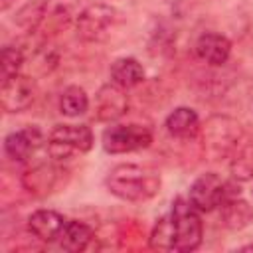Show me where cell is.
I'll list each match as a JSON object with an SVG mask.
<instances>
[{"label":"cell","instance_id":"7c38bea8","mask_svg":"<svg viewBox=\"0 0 253 253\" xmlns=\"http://www.w3.org/2000/svg\"><path fill=\"white\" fill-rule=\"evenodd\" d=\"M65 221L67 219L59 211L42 208V210H36L28 215L26 225H28V231L34 239H38L42 243H53L59 239V235L65 227Z\"/></svg>","mask_w":253,"mask_h":253},{"label":"cell","instance_id":"9c48e42d","mask_svg":"<svg viewBox=\"0 0 253 253\" xmlns=\"http://www.w3.org/2000/svg\"><path fill=\"white\" fill-rule=\"evenodd\" d=\"M47 144V138L38 126H24L20 130L10 132L4 138V152L10 160L20 164H30L32 158Z\"/></svg>","mask_w":253,"mask_h":253},{"label":"cell","instance_id":"4fadbf2b","mask_svg":"<svg viewBox=\"0 0 253 253\" xmlns=\"http://www.w3.org/2000/svg\"><path fill=\"white\" fill-rule=\"evenodd\" d=\"M196 55L210 67H221L231 57V42L217 32H204L194 45Z\"/></svg>","mask_w":253,"mask_h":253},{"label":"cell","instance_id":"5b68a950","mask_svg":"<svg viewBox=\"0 0 253 253\" xmlns=\"http://www.w3.org/2000/svg\"><path fill=\"white\" fill-rule=\"evenodd\" d=\"M174 223V251H194L202 245L204 223L200 211L192 206L188 198L178 196L170 208Z\"/></svg>","mask_w":253,"mask_h":253},{"label":"cell","instance_id":"5bb4252c","mask_svg":"<svg viewBox=\"0 0 253 253\" xmlns=\"http://www.w3.org/2000/svg\"><path fill=\"white\" fill-rule=\"evenodd\" d=\"M229 176L237 182L253 180V130H245L243 138L227 158Z\"/></svg>","mask_w":253,"mask_h":253},{"label":"cell","instance_id":"2e32d148","mask_svg":"<svg viewBox=\"0 0 253 253\" xmlns=\"http://www.w3.org/2000/svg\"><path fill=\"white\" fill-rule=\"evenodd\" d=\"M57 243L65 251H73V253L89 251L93 247V243H95V231L85 221L67 219L63 231H61V235L57 239Z\"/></svg>","mask_w":253,"mask_h":253},{"label":"cell","instance_id":"7402d4cb","mask_svg":"<svg viewBox=\"0 0 253 253\" xmlns=\"http://www.w3.org/2000/svg\"><path fill=\"white\" fill-rule=\"evenodd\" d=\"M26 49L22 45H4L2 47V59H0V69H2V77L6 75H14L20 73L22 67L26 65Z\"/></svg>","mask_w":253,"mask_h":253},{"label":"cell","instance_id":"8992f818","mask_svg":"<svg viewBox=\"0 0 253 253\" xmlns=\"http://www.w3.org/2000/svg\"><path fill=\"white\" fill-rule=\"evenodd\" d=\"M119 22V12L109 4H89L75 16L77 38L87 43L105 42Z\"/></svg>","mask_w":253,"mask_h":253},{"label":"cell","instance_id":"603a6c76","mask_svg":"<svg viewBox=\"0 0 253 253\" xmlns=\"http://www.w3.org/2000/svg\"><path fill=\"white\" fill-rule=\"evenodd\" d=\"M0 4H2V10H4V12H6V10H8V8H10V6H12V4H16V0H2V2H0Z\"/></svg>","mask_w":253,"mask_h":253},{"label":"cell","instance_id":"cb8c5ba5","mask_svg":"<svg viewBox=\"0 0 253 253\" xmlns=\"http://www.w3.org/2000/svg\"><path fill=\"white\" fill-rule=\"evenodd\" d=\"M241 251H253V243H249V245H243V247H241Z\"/></svg>","mask_w":253,"mask_h":253},{"label":"cell","instance_id":"9a60e30c","mask_svg":"<svg viewBox=\"0 0 253 253\" xmlns=\"http://www.w3.org/2000/svg\"><path fill=\"white\" fill-rule=\"evenodd\" d=\"M217 211L221 225L227 227L229 231H241L253 223V206L241 196L229 198L217 208Z\"/></svg>","mask_w":253,"mask_h":253},{"label":"cell","instance_id":"ffe728a7","mask_svg":"<svg viewBox=\"0 0 253 253\" xmlns=\"http://www.w3.org/2000/svg\"><path fill=\"white\" fill-rule=\"evenodd\" d=\"M89 95L79 85H69L59 95V113L69 119L85 115L89 111Z\"/></svg>","mask_w":253,"mask_h":253},{"label":"cell","instance_id":"277c9868","mask_svg":"<svg viewBox=\"0 0 253 253\" xmlns=\"http://www.w3.org/2000/svg\"><path fill=\"white\" fill-rule=\"evenodd\" d=\"M95 136L87 125H55L47 134V154L53 160H67L73 154H85L93 148Z\"/></svg>","mask_w":253,"mask_h":253},{"label":"cell","instance_id":"3957f363","mask_svg":"<svg viewBox=\"0 0 253 253\" xmlns=\"http://www.w3.org/2000/svg\"><path fill=\"white\" fill-rule=\"evenodd\" d=\"M241 196L239 192V182L237 180H225L215 172H206L198 176L188 192V200L200 213H210L215 211L223 202L229 198Z\"/></svg>","mask_w":253,"mask_h":253},{"label":"cell","instance_id":"30bf717a","mask_svg":"<svg viewBox=\"0 0 253 253\" xmlns=\"http://www.w3.org/2000/svg\"><path fill=\"white\" fill-rule=\"evenodd\" d=\"M93 111H95V119L101 121V123H113V121L121 119L128 111V95H126V89L119 87L113 81L111 83H105L95 93Z\"/></svg>","mask_w":253,"mask_h":253},{"label":"cell","instance_id":"ba28073f","mask_svg":"<svg viewBox=\"0 0 253 253\" xmlns=\"http://www.w3.org/2000/svg\"><path fill=\"white\" fill-rule=\"evenodd\" d=\"M36 101V81L26 73H14L2 77L0 105L6 113L16 115L26 111Z\"/></svg>","mask_w":253,"mask_h":253},{"label":"cell","instance_id":"6da1fadb","mask_svg":"<svg viewBox=\"0 0 253 253\" xmlns=\"http://www.w3.org/2000/svg\"><path fill=\"white\" fill-rule=\"evenodd\" d=\"M105 186L115 198L123 202L142 204V202L152 200L160 192L162 178L158 170L150 166L123 162L109 170L105 178Z\"/></svg>","mask_w":253,"mask_h":253},{"label":"cell","instance_id":"52a82bcc","mask_svg":"<svg viewBox=\"0 0 253 253\" xmlns=\"http://www.w3.org/2000/svg\"><path fill=\"white\" fill-rule=\"evenodd\" d=\"M101 144H103V150L109 154L136 152L152 144V130L138 123L111 125L103 130Z\"/></svg>","mask_w":253,"mask_h":253},{"label":"cell","instance_id":"44dd1931","mask_svg":"<svg viewBox=\"0 0 253 253\" xmlns=\"http://www.w3.org/2000/svg\"><path fill=\"white\" fill-rule=\"evenodd\" d=\"M148 245L154 251H174V223L170 211L156 219L148 237Z\"/></svg>","mask_w":253,"mask_h":253},{"label":"cell","instance_id":"d6986e66","mask_svg":"<svg viewBox=\"0 0 253 253\" xmlns=\"http://www.w3.org/2000/svg\"><path fill=\"white\" fill-rule=\"evenodd\" d=\"M73 16H77L73 10V0H45L43 20L38 32H43V36L55 34L65 28L73 20Z\"/></svg>","mask_w":253,"mask_h":253},{"label":"cell","instance_id":"ac0fdd59","mask_svg":"<svg viewBox=\"0 0 253 253\" xmlns=\"http://www.w3.org/2000/svg\"><path fill=\"white\" fill-rule=\"evenodd\" d=\"M111 81L117 83L123 89H132L138 87L144 79H146V71L142 67V63L134 57H119L111 63L109 69Z\"/></svg>","mask_w":253,"mask_h":253},{"label":"cell","instance_id":"8fae6325","mask_svg":"<svg viewBox=\"0 0 253 253\" xmlns=\"http://www.w3.org/2000/svg\"><path fill=\"white\" fill-rule=\"evenodd\" d=\"M59 180V170L53 162L49 160H38L32 162L24 174H22V186L28 194L36 196V198H43L47 194H51V190L55 188Z\"/></svg>","mask_w":253,"mask_h":253},{"label":"cell","instance_id":"e0dca14e","mask_svg":"<svg viewBox=\"0 0 253 253\" xmlns=\"http://www.w3.org/2000/svg\"><path fill=\"white\" fill-rule=\"evenodd\" d=\"M164 126L174 138H192L200 132L202 123L192 107H176L164 121Z\"/></svg>","mask_w":253,"mask_h":253},{"label":"cell","instance_id":"7a4b0ae2","mask_svg":"<svg viewBox=\"0 0 253 253\" xmlns=\"http://www.w3.org/2000/svg\"><path fill=\"white\" fill-rule=\"evenodd\" d=\"M245 130L247 128L229 115H211L200 128L204 156L210 162H227Z\"/></svg>","mask_w":253,"mask_h":253}]
</instances>
